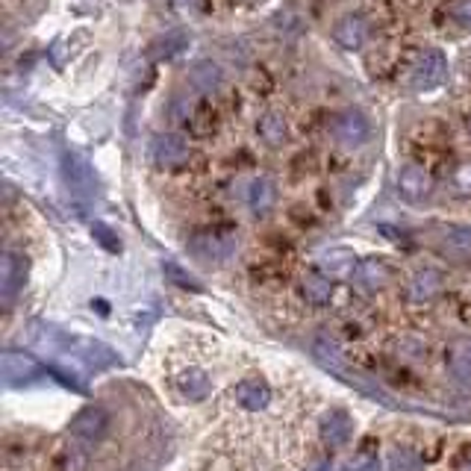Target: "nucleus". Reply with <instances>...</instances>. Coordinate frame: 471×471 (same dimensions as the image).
Listing matches in <instances>:
<instances>
[{"label": "nucleus", "mask_w": 471, "mask_h": 471, "mask_svg": "<svg viewBox=\"0 0 471 471\" xmlns=\"http://www.w3.org/2000/svg\"><path fill=\"white\" fill-rule=\"evenodd\" d=\"M289 219L304 227V231H307V227L319 224V215H316V210L309 207V203H295V207H289Z\"/></svg>", "instance_id": "nucleus-29"}, {"label": "nucleus", "mask_w": 471, "mask_h": 471, "mask_svg": "<svg viewBox=\"0 0 471 471\" xmlns=\"http://www.w3.org/2000/svg\"><path fill=\"white\" fill-rule=\"evenodd\" d=\"M106 427H110V416H106V409L98 404L83 407L80 413L71 418V433H74L80 442H101Z\"/></svg>", "instance_id": "nucleus-11"}, {"label": "nucleus", "mask_w": 471, "mask_h": 471, "mask_svg": "<svg viewBox=\"0 0 471 471\" xmlns=\"http://www.w3.org/2000/svg\"><path fill=\"white\" fill-rule=\"evenodd\" d=\"M328 130H330V136L342 144V148H359L362 142L368 139V118L362 115L357 106H348V110H339V113H333L330 121H328Z\"/></svg>", "instance_id": "nucleus-7"}, {"label": "nucleus", "mask_w": 471, "mask_h": 471, "mask_svg": "<svg viewBox=\"0 0 471 471\" xmlns=\"http://www.w3.org/2000/svg\"><path fill=\"white\" fill-rule=\"evenodd\" d=\"M445 289V277L437 269H421L413 280H409V298L413 300H433L442 295Z\"/></svg>", "instance_id": "nucleus-21"}, {"label": "nucleus", "mask_w": 471, "mask_h": 471, "mask_svg": "<svg viewBox=\"0 0 471 471\" xmlns=\"http://www.w3.org/2000/svg\"><path fill=\"white\" fill-rule=\"evenodd\" d=\"M65 177H68V189L77 201H86L94 191V177L92 168L86 165V160H80L77 153L65 156Z\"/></svg>", "instance_id": "nucleus-18"}, {"label": "nucleus", "mask_w": 471, "mask_h": 471, "mask_svg": "<svg viewBox=\"0 0 471 471\" xmlns=\"http://www.w3.org/2000/svg\"><path fill=\"white\" fill-rule=\"evenodd\" d=\"M448 368L460 383H471V339H456L448 348Z\"/></svg>", "instance_id": "nucleus-24"}, {"label": "nucleus", "mask_w": 471, "mask_h": 471, "mask_svg": "<svg viewBox=\"0 0 471 471\" xmlns=\"http://www.w3.org/2000/svg\"><path fill=\"white\" fill-rule=\"evenodd\" d=\"M354 471H380V460L374 454H359L354 463Z\"/></svg>", "instance_id": "nucleus-32"}, {"label": "nucleus", "mask_w": 471, "mask_h": 471, "mask_svg": "<svg viewBox=\"0 0 471 471\" xmlns=\"http://www.w3.org/2000/svg\"><path fill=\"white\" fill-rule=\"evenodd\" d=\"M92 236L98 239L101 245H103L106 250H110V253H118V250H121V241L115 239V233H113L106 224H94V227H92Z\"/></svg>", "instance_id": "nucleus-30"}, {"label": "nucleus", "mask_w": 471, "mask_h": 471, "mask_svg": "<svg viewBox=\"0 0 471 471\" xmlns=\"http://www.w3.org/2000/svg\"><path fill=\"white\" fill-rule=\"evenodd\" d=\"M24 283H27V260L18 250H6L4 265H0V295H4V304H12L18 298Z\"/></svg>", "instance_id": "nucleus-12"}, {"label": "nucleus", "mask_w": 471, "mask_h": 471, "mask_svg": "<svg viewBox=\"0 0 471 471\" xmlns=\"http://www.w3.org/2000/svg\"><path fill=\"white\" fill-rule=\"evenodd\" d=\"M0 371H4V383L6 386H24L33 383L42 374L39 359H33L24 351H6L4 359H0Z\"/></svg>", "instance_id": "nucleus-13"}, {"label": "nucleus", "mask_w": 471, "mask_h": 471, "mask_svg": "<svg viewBox=\"0 0 471 471\" xmlns=\"http://www.w3.org/2000/svg\"><path fill=\"white\" fill-rule=\"evenodd\" d=\"M392 280H395V269L380 257L362 260L357 265V283L366 289V292H383Z\"/></svg>", "instance_id": "nucleus-15"}, {"label": "nucleus", "mask_w": 471, "mask_h": 471, "mask_svg": "<svg viewBox=\"0 0 471 471\" xmlns=\"http://www.w3.org/2000/svg\"><path fill=\"white\" fill-rule=\"evenodd\" d=\"M368 35H371V21L366 12H348V15H342L333 24V39L345 51H359Z\"/></svg>", "instance_id": "nucleus-8"}, {"label": "nucleus", "mask_w": 471, "mask_h": 471, "mask_svg": "<svg viewBox=\"0 0 471 471\" xmlns=\"http://www.w3.org/2000/svg\"><path fill=\"white\" fill-rule=\"evenodd\" d=\"M221 118L224 110L215 101L210 98H201L195 103H186V113H183V130L189 132L191 139H215L221 130Z\"/></svg>", "instance_id": "nucleus-5"}, {"label": "nucleus", "mask_w": 471, "mask_h": 471, "mask_svg": "<svg viewBox=\"0 0 471 471\" xmlns=\"http://www.w3.org/2000/svg\"><path fill=\"white\" fill-rule=\"evenodd\" d=\"M15 4H21V6H24V4H30V0H15Z\"/></svg>", "instance_id": "nucleus-35"}, {"label": "nucleus", "mask_w": 471, "mask_h": 471, "mask_svg": "<svg viewBox=\"0 0 471 471\" xmlns=\"http://www.w3.org/2000/svg\"><path fill=\"white\" fill-rule=\"evenodd\" d=\"M189 248L198 260L219 265L224 260H231L236 248H239V227L231 221H219V224H203L201 231L191 233Z\"/></svg>", "instance_id": "nucleus-2"}, {"label": "nucleus", "mask_w": 471, "mask_h": 471, "mask_svg": "<svg viewBox=\"0 0 471 471\" xmlns=\"http://www.w3.org/2000/svg\"><path fill=\"white\" fill-rule=\"evenodd\" d=\"M416 56H418V54L407 44V39H389L386 44H380L378 51L368 54L366 68H368V74H371L374 80L392 83V80L401 77L404 71H409V65H413Z\"/></svg>", "instance_id": "nucleus-3"}, {"label": "nucleus", "mask_w": 471, "mask_h": 471, "mask_svg": "<svg viewBox=\"0 0 471 471\" xmlns=\"http://www.w3.org/2000/svg\"><path fill=\"white\" fill-rule=\"evenodd\" d=\"M298 289H300V298L312 307H328L333 298V283L324 271H307L300 277Z\"/></svg>", "instance_id": "nucleus-19"}, {"label": "nucleus", "mask_w": 471, "mask_h": 471, "mask_svg": "<svg viewBox=\"0 0 471 471\" xmlns=\"http://www.w3.org/2000/svg\"><path fill=\"white\" fill-rule=\"evenodd\" d=\"M165 269H168V274H172L174 280H177V286H183V289H198V283L191 280V277H183V271H180L177 265H165Z\"/></svg>", "instance_id": "nucleus-33"}, {"label": "nucleus", "mask_w": 471, "mask_h": 471, "mask_svg": "<svg viewBox=\"0 0 471 471\" xmlns=\"http://www.w3.org/2000/svg\"><path fill=\"white\" fill-rule=\"evenodd\" d=\"M442 248L460 262L471 260V231H466V227H448L442 233Z\"/></svg>", "instance_id": "nucleus-25"}, {"label": "nucleus", "mask_w": 471, "mask_h": 471, "mask_svg": "<svg viewBox=\"0 0 471 471\" xmlns=\"http://www.w3.org/2000/svg\"><path fill=\"white\" fill-rule=\"evenodd\" d=\"M433 24L448 35L471 33V0H442Z\"/></svg>", "instance_id": "nucleus-9"}, {"label": "nucleus", "mask_w": 471, "mask_h": 471, "mask_svg": "<svg viewBox=\"0 0 471 471\" xmlns=\"http://www.w3.org/2000/svg\"><path fill=\"white\" fill-rule=\"evenodd\" d=\"M354 437V418L345 413V409H330L328 416L321 418V439L330 448H345Z\"/></svg>", "instance_id": "nucleus-16"}, {"label": "nucleus", "mask_w": 471, "mask_h": 471, "mask_svg": "<svg viewBox=\"0 0 471 471\" xmlns=\"http://www.w3.org/2000/svg\"><path fill=\"white\" fill-rule=\"evenodd\" d=\"M189 77H191V83H195V86H198L201 92H219L221 83H224L221 68L215 65V63H207V59H203V63H198L195 68H191Z\"/></svg>", "instance_id": "nucleus-26"}, {"label": "nucleus", "mask_w": 471, "mask_h": 471, "mask_svg": "<svg viewBox=\"0 0 471 471\" xmlns=\"http://www.w3.org/2000/svg\"><path fill=\"white\" fill-rule=\"evenodd\" d=\"M236 401L245 409H265L271 401V386L262 378H245L236 386Z\"/></svg>", "instance_id": "nucleus-20"}, {"label": "nucleus", "mask_w": 471, "mask_h": 471, "mask_svg": "<svg viewBox=\"0 0 471 471\" xmlns=\"http://www.w3.org/2000/svg\"><path fill=\"white\" fill-rule=\"evenodd\" d=\"M357 253L345 245H333V248H324L319 253V271H324L333 280V277H351L357 274Z\"/></svg>", "instance_id": "nucleus-14"}, {"label": "nucleus", "mask_w": 471, "mask_h": 471, "mask_svg": "<svg viewBox=\"0 0 471 471\" xmlns=\"http://www.w3.org/2000/svg\"><path fill=\"white\" fill-rule=\"evenodd\" d=\"M257 132H260V139L269 144V148H280V144H286V118L280 113H262L260 121H257Z\"/></svg>", "instance_id": "nucleus-23"}, {"label": "nucleus", "mask_w": 471, "mask_h": 471, "mask_svg": "<svg viewBox=\"0 0 471 471\" xmlns=\"http://www.w3.org/2000/svg\"><path fill=\"white\" fill-rule=\"evenodd\" d=\"M319 172V156L307 151V153H298L292 160V177L295 180H304V177H312Z\"/></svg>", "instance_id": "nucleus-28"}, {"label": "nucleus", "mask_w": 471, "mask_h": 471, "mask_svg": "<svg viewBox=\"0 0 471 471\" xmlns=\"http://www.w3.org/2000/svg\"><path fill=\"white\" fill-rule=\"evenodd\" d=\"M245 201H248V210L257 215V219H265L277 203V186L269 177H253L245 189Z\"/></svg>", "instance_id": "nucleus-17"}, {"label": "nucleus", "mask_w": 471, "mask_h": 471, "mask_svg": "<svg viewBox=\"0 0 471 471\" xmlns=\"http://www.w3.org/2000/svg\"><path fill=\"white\" fill-rule=\"evenodd\" d=\"M397 189L409 203H425L433 195V174L427 168L409 162L397 172Z\"/></svg>", "instance_id": "nucleus-10"}, {"label": "nucleus", "mask_w": 471, "mask_h": 471, "mask_svg": "<svg viewBox=\"0 0 471 471\" xmlns=\"http://www.w3.org/2000/svg\"><path fill=\"white\" fill-rule=\"evenodd\" d=\"M177 389L186 401H203L210 392H212V383L207 378V371L201 368H186L183 374L177 378Z\"/></svg>", "instance_id": "nucleus-22"}, {"label": "nucleus", "mask_w": 471, "mask_h": 471, "mask_svg": "<svg viewBox=\"0 0 471 471\" xmlns=\"http://www.w3.org/2000/svg\"><path fill=\"white\" fill-rule=\"evenodd\" d=\"M445 77H448V59H445L442 51H437V47H430V51H421L413 65H409L407 71V83L409 89L416 92H433L439 89Z\"/></svg>", "instance_id": "nucleus-4"}, {"label": "nucleus", "mask_w": 471, "mask_h": 471, "mask_svg": "<svg viewBox=\"0 0 471 471\" xmlns=\"http://www.w3.org/2000/svg\"><path fill=\"white\" fill-rule=\"evenodd\" d=\"M421 468V456L407 448V445H397V448L389 454V471H418Z\"/></svg>", "instance_id": "nucleus-27"}, {"label": "nucleus", "mask_w": 471, "mask_h": 471, "mask_svg": "<svg viewBox=\"0 0 471 471\" xmlns=\"http://www.w3.org/2000/svg\"><path fill=\"white\" fill-rule=\"evenodd\" d=\"M451 180H454V186L463 191V195H471V162L456 165L454 174H451Z\"/></svg>", "instance_id": "nucleus-31"}, {"label": "nucleus", "mask_w": 471, "mask_h": 471, "mask_svg": "<svg viewBox=\"0 0 471 471\" xmlns=\"http://www.w3.org/2000/svg\"><path fill=\"white\" fill-rule=\"evenodd\" d=\"M407 153L416 165L427 168L430 174H454L456 151L451 127L439 118H425L407 132Z\"/></svg>", "instance_id": "nucleus-1"}, {"label": "nucleus", "mask_w": 471, "mask_h": 471, "mask_svg": "<svg viewBox=\"0 0 471 471\" xmlns=\"http://www.w3.org/2000/svg\"><path fill=\"white\" fill-rule=\"evenodd\" d=\"M186 139L174 136V132H156L151 142V162L160 168V172H183L191 160Z\"/></svg>", "instance_id": "nucleus-6"}, {"label": "nucleus", "mask_w": 471, "mask_h": 471, "mask_svg": "<svg viewBox=\"0 0 471 471\" xmlns=\"http://www.w3.org/2000/svg\"><path fill=\"white\" fill-rule=\"evenodd\" d=\"M227 4H236V6H257L260 0H227Z\"/></svg>", "instance_id": "nucleus-34"}]
</instances>
